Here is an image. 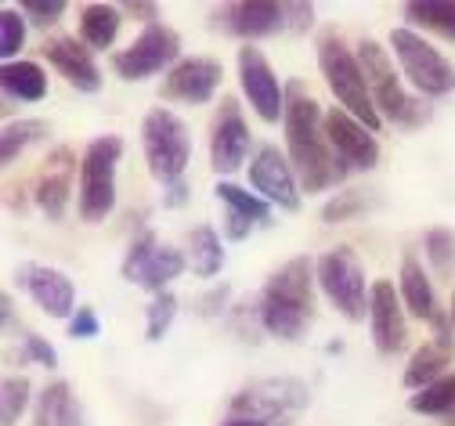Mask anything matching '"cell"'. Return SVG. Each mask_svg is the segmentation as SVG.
<instances>
[{"label":"cell","mask_w":455,"mask_h":426,"mask_svg":"<svg viewBox=\"0 0 455 426\" xmlns=\"http://www.w3.org/2000/svg\"><path fill=\"white\" fill-rule=\"evenodd\" d=\"M390 47H394V58L397 66H402V73L409 76V84L427 94V98H441V94H451L455 91V66L448 62V58L427 44L416 29L402 26L390 33Z\"/></svg>","instance_id":"8"},{"label":"cell","mask_w":455,"mask_h":426,"mask_svg":"<svg viewBox=\"0 0 455 426\" xmlns=\"http://www.w3.org/2000/svg\"><path fill=\"white\" fill-rule=\"evenodd\" d=\"M188 203V185L185 181H174V185H166V196H163V206H185Z\"/></svg>","instance_id":"44"},{"label":"cell","mask_w":455,"mask_h":426,"mask_svg":"<svg viewBox=\"0 0 455 426\" xmlns=\"http://www.w3.org/2000/svg\"><path fill=\"white\" fill-rule=\"evenodd\" d=\"M188 268L199 278H213L224 268V246H220V235L210 224H199L188 231Z\"/></svg>","instance_id":"26"},{"label":"cell","mask_w":455,"mask_h":426,"mask_svg":"<svg viewBox=\"0 0 455 426\" xmlns=\"http://www.w3.org/2000/svg\"><path fill=\"white\" fill-rule=\"evenodd\" d=\"M19 289L29 293V300L51 318H73L76 311V289L73 278L59 268H44V264H19L15 271Z\"/></svg>","instance_id":"15"},{"label":"cell","mask_w":455,"mask_h":426,"mask_svg":"<svg viewBox=\"0 0 455 426\" xmlns=\"http://www.w3.org/2000/svg\"><path fill=\"white\" fill-rule=\"evenodd\" d=\"M325 134L332 152L344 159L347 170H376L379 163V141L372 138V131L344 109H329L325 112Z\"/></svg>","instance_id":"17"},{"label":"cell","mask_w":455,"mask_h":426,"mask_svg":"<svg viewBox=\"0 0 455 426\" xmlns=\"http://www.w3.org/2000/svg\"><path fill=\"white\" fill-rule=\"evenodd\" d=\"M4 326H12V296H4Z\"/></svg>","instance_id":"46"},{"label":"cell","mask_w":455,"mask_h":426,"mask_svg":"<svg viewBox=\"0 0 455 426\" xmlns=\"http://www.w3.org/2000/svg\"><path fill=\"white\" fill-rule=\"evenodd\" d=\"M174 318H178V296L174 293H159L152 303H148V326H145V340L148 343H159L166 333H170V326H174Z\"/></svg>","instance_id":"33"},{"label":"cell","mask_w":455,"mask_h":426,"mask_svg":"<svg viewBox=\"0 0 455 426\" xmlns=\"http://www.w3.org/2000/svg\"><path fill=\"white\" fill-rule=\"evenodd\" d=\"M22 44H26V15L15 8H4L0 12V54H4V62H15Z\"/></svg>","instance_id":"35"},{"label":"cell","mask_w":455,"mask_h":426,"mask_svg":"<svg viewBox=\"0 0 455 426\" xmlns=\"http://www.w3.org/2000/svg\"><path fill=\"white\" fill-rule=\"evenodd\" d=\"M250 185L264 203L286 213H297L304 206V189L297 181V170L290 156H282L275 145H260L257 156L250 159Z\"/></svg>","instance_id":"12"},{"label":"cell","mask_w":455,"mask_h":426,"mask_svg":"<svg viewBox=\"0 0 455 426\" xmlns=\"http://www.w3.org/2000/svg\"><path fill=\"white\" fill-rule=\"evenodd\" d=\"M224 80V69L213 58H181V62L166 73L159 94L163 101H185V105H206Z\"/></svg>","instance_id":"18"},{"label":"cell","mask_w":455,"mask_h":426,"mask_svg":"<svg viewBox=\"0 0 455 426\" xmlns=\"http://www.w3.org/2000/svg\"><path fill=\"white\" fill-rule=\"evenodd\" d=\"M246 156H250V127L243 119V109L235 98H224L210 134V163L217 173H235L243 170Z\"/></svg>","instance_id":"16"},{"label":"cell","mask_w":455,"mask_h":426,"mask_svg":"<svg viewBox=\"0 0 455 426\" xmlns=\"http://www.w3.org/2000/svg\"><path fill=\"white\" fill-rule=\"evenodd\" d=\"M33 426H84V408L66 380H54L36 394Z\"/></svg>","instance_id":"21"},{"label":"cell","mask_w":455,"mask_h":426,"mask_svg":"<svg viewBox=\"0 0 455 426\" xmlns=\"http://www.w3.org/2000/svg\"><path fill=\"white\" fill-rule=\"evenodd\" d=\"M235 62H239V87L250 98L253 112L264 119V124H278V119H286V87H282V80L275 76L264 51L246 44V47H239Z\"/></svg>","instance_id":"13"},{"label":"cell","mask_w":455,"mask_h":426,"mask_svg":"<svg viewBox=\"0 0 455 426\" xmlns=\"http://www.w3.org/2000/svg\"><path fill=\"white\" fill-rule=\"evenodd\" d=\"M0 87L8 101H44L47 98V73L36 62H4L0 66Z\"/></svg>","instance_id":"24"},{"label":"cell","mask_w":455,"mask_h":426,"mask_svg":"<svg viewBox=\"0 0 455 426\" xmlns=\"http://www.w3.org/2000/svg\"><path fill=\"white\" fill-rule=\"evenodd\" d=\"M318 69H322L329 91L336 94L339 109L351 112L358 124H365L376 134L383 127V116H379V109L369 94V80L362 73V62H358V54L344 44V36L332 33V29H325L318 36Z\"/></svg>","instance_id":"3"},{"label":"cell","mask_w":455,"mask_h":426,"mask_svg":"<svg viewBox=\"0 0 455 426\" xmlns=\"http://www.w3.org/2000/svg\"><path fill=\"white\" fill-rule=\"evenodd\" d=\"M311 401L307 383L293 380V376H278V380H257L250 387H243L232 398V415H246V419H260L267 426H286L293 422Z\"/></svg>","instance_id":"9"},{"label":"cell","mask_w":455,"mask_h":426,"mask_svg":"<svg viewBox=\"0 0 455 426\" xmlns=\"http://www.w3.org/2000/svg\"><path fill=\"white\" fill-rule=\"evenodd\" d=\"M44 58L76 91H84V94L101 91V69L94 62V51L84 40H76V36H51V40H44Z\"/></svg>","instance_id":"20"},{"label":"cell","mask_w":455,"mask_h":426,"mask_svg":"<svg viewBox=\"0 0 455 426\" xmlns=\"http://www.w3.org/2000/svg\"><path fill=\"white\" fill-rule=\"evenodd\" d=\"M427 261L441 275H448V268L455 264V235L448 228H430L427 231Z\"/></svg>","instance_id":"36"},{"label":"cell","mask_w":455,"mask_h":426,"mask_svg":"<svg viewBox=\"0 0 455 426\" xmlns=\"http://www.w3.org/2000/svg\"><path fill=\"white\" fill-rule=\"evenodd\" d=\"M19 361H36V365H44V369H54V365H59V350H54L44 336L26 333V336H22V354H19Z\"/></svg>","instance_id":"38"},{"label":"cell","mask_w":455,"mask_h":426,"mask_svg":"<svg viewBox=\"0 0 455 426\" xmlns=\"http://www.w3.org/2000/svg\"><path fill=\"white\" fill-rule=\"evenodd\" d=\"M19 12L26 15V22L47 29V26H54V22L66 15V0H22Z\"/></svg>","instance_id":"37"},{"label":"cell","mask_w":455,"mask_h":426,"mask_svg":"<svg viewBox=\"0 0 455 426\" xmlns=\"http://www.w3.org/2000/svg\"><path fill=\"white\" fill-rule=\"evenodd\" d=\"M124 156L120 134H101L87 145L80 159V217L87 224H101L116 206V163Z\"/></svg>","instance_id":"6"},{"label":"cell","mask_w":455,"mask_h":426,"mask_svg":"<svg viewBox=\"0 0 455 426\" xmlns=\"http://www.w3.org/2000/svg\"><path fill=\"white\" fill-rule=\"evenodd\" d=\"M315 268L318 264L311 257H293L264 282L257 318L267 336L286 340V343L304 340L311 315H315V282H318Z\"/></svg>","instance_id":"2"},{"label":"cell","mask_w":455,"mask_h":426,"mask_svg":"<svg viewBox=\"0 0 455 426\" xmlns=\"http://www.w3.org/2000/svg\"><path fill=\"white\" fill-rule=\"evenodd\" d=\"M29 380L26 376H8L4 380V387H0V419H4V426H15L19 422V415L26 412V405H29Z\"/></svg>","instance_id":"34"},{"label":"cell","mask_w":455,"mask_h":426,"mask_svg":"<svg viewBox=\"0 0 455 426\" xmlns=\"http://www.w3.org/2000/svg\"><path fill=\"white\" fill-rule=\"evenodd\" d=\"M311 26H315V8L311 4H300V0L286 4V29L290 33H307Z\"/></svg>","instance_id":"40"},{"label":"cell","mask_w":455,"mask_h":426,"mask_svg":"<svg viewBox=\"0 0 455 426\" xmlns=\"http://www.w3.org/2000/svg\"><path fill=\"white\" fill-rule=\"evenodd\" d=\"M220 426H267V422H260V419H246V415H228Z\"/></svg>","instance_id":"45"},{"label":"cell","mask_w":455,"mask_h":426,"mask_svg":"<svg viewBox=\"0 0 455 426\" xmlns=\"http://www.w3.org/2000/svg\"><path fill=\"white\" fill-rule=\"evenodd\" d=\"M69 192H73V159L62 170H47L44 181L36 185V206L44 210L47 221H62L66 217Z\"/></svg>","instance_id":"27"},{"label":"cell","mask_w":455,"mask_h":426,"mask_svg":"<svg viewBox=\"0 0 455 426\" xmlns=\"http://www.w3.org/2000/svg\"><path fill=\"white\" fill-rule=\"evenodd\" d=\"M451 358H455V350L451 347H441V343H423L416 354H412V361H409V369H405V387L409 390H427V387H434L437 380H444L448 376V365H451Z\"/></svg>","instance_id":"23"},{"label":"cell","mask_w":455,"mask_h":426,"mask_svg":"<svg viewBox=\"0 0 455 426\" xmlns=\"http://www.w3.org/2000/svg\"><path fill=\"white\" fill-rule=\"evenodd\" d=\"M250 231H253V221H246V217H239V213H232V210L224 213V235L232 238V242H243Z\"/></svg>","instance_id":"42"},{"label":"cell","mask_w":455,"mask_h":426,"mask_svg":"<svg viewBox=\"0 0 455 426\" xmlns=\"http://www.w3.org/2000/svg\"><path fill=\"white\" fill-rule=\"evenodd\" d=\"M101 333V322L94 315V308H76V315L69 318V336L76 340H94Z\"/></svg>","instance_id":"39"},{"label":"cell","mask_w":455,"mask_h":426,"mask_svg":"<svg viewBox=\"0 0 455 426\" xmlns=\"http://www.w3.org/2000/svg\"><path fill=\"white\" fill-rule=\"evenodd\" d=\"M141 149H145L148 173L163 181V185L181 181L185 166L192 163V134L185 127V119L163 105L148 109L141 119Z\"/></svg>","instance_id":"5"},{"label":"cell","mask_w":455,"mask_h":426,"mask_svg":"<svg viewBox=\"0 0 455 426\" xmlns=\"http://www.w3.org/2000/svg\"><path fill=\"white\" fill-rule=\"evenodd\" d=\"M178 62H181V36L166 22L145 26L131 47L112 54V69H116V76L127 84H141L148 76H159L163 69L170 73Z\"/></svg>","instance_id":"10"},{"label":"cell","mask_w":455,"mask_h":426,"mask_svg":"<svg viewBox=\"0 0 455 426\" xmlns=\"http://www.w3.org/2000/svg\"><path fill=\"white\" fill-rule=\"evenodd\" d=\"M444 419H448V426H455V412H451V415H444Z\"/></svg>","instance_id":"48"},{"label":"cell","mask_w":455,"mask_h":426,"mask_svg":"<svg viewBox=\"0 0 455 426\" xmlns=\"http://www.w3.org/2000/svg\"><path fill=\"white\" fill-rule=\"evenodd\" d=\"M372 206H376V199H372L369 192L347 189V192H336V196L322 206V221H325V224H347V221L362 217V213L372 210Z\"/></svg>","instance_id":"32"},{"label":"cell","mask_w":455,"mask_h":426,"mask_svg":"<svg viewBox=\"0 0 455 426\" xmlns=\"http://www.w3.org/2000/svg\"><path fill=\"white\" fill-rule=\"evenodd\" d=\"M124 15H134V19L148 22V26H156V19H159V4H145V0H131V4H124Z\"/></svg>","instance_id":"43"},{"label":"cell","mask_w":455,"mask_h":426,"mask_svg":"<svg viewBox=\"0 0 455 426\" xmlns=\"http://www.w3.org/2000/svg\"><path fill=\"white\" fill-rule=\"evenodd\" d=\"M448 315H451V326H455V293H451V311Z\"/></svg>","instance_id":"47"},{"label":"cell","mask_w":455,"mask_h":426,"mask_svg":"<svg viewBox=\"0 0 455 426\" xmlns=\"http://www.w3.org/2000/svg\"><path fill=\"white\" fill-rule=\"evenodd\" d=\"M44 138H47L44 119H19V124H8L4 134H0V159H4V166H12L29 145H36Z\"/></svg>","instance_id":"30"},{"label":"cell","mask_w":455,"mask_h":426,"mask_svg":"<svg viewBox=\"0 0 455 426\" xmlns=\"http://www.w3.org/2000/svg\"><path fill=\"white\" fill-rule=\"evenodd\" d=\"M397 293H402V303L405 311L419 322H434L437 318V296H434V285H430V275L423 271V264L416 257H405L402 264V275H397Z\"/></svg>","instance_id":"22"},{"label":"cell","mask_w":455,"mask_h":426,"mask_svg":"<svg viewBox=\"0 0 455 426\" xmlns=\"http://www.w3.org/2000/svg\"><path fill=\"white\" fill-rule=\"evenodd\" d=\"M224 303H228V285H217V289H210L206 296H199V315L213 318V315L224 311Z\"/></svg>","instance_id":"41"},{"label":"cell","mask_w":455,"mask_h":426,"mask_svg":"<svg viewBox=\"0 0 455 426\" xmlns=\"http://www.w3.org/2000/svg\"><path fill=\"white\" fill-rule=\"evenodd\" d=\"M188 268V257L174 246H163V242L152 235V231H141L134 242H131V250L124 257V278L148 289V293H166V285L174 282L181 271Z\"/></svg>","instance_id":"11"},{"label":"cell","mask_w":455,"mask_h":426,"mask_svg":"<svg viewBox=\"0 0 455 426\" xmlns=\"http://www.w3.org/2000/svg\"><path fill=\"white\" fill-rule=\"evenodd\" d=\"M369 326H372V343L383 358H394L409 347V318L402 293L394 289L390 278H376L369 293Z\"/></svg>","instance_id":"14"},{"label":"cell","mask_w":455,"mask_h":426,"mask_svg":"<svg viewBox=\"0 0 455 426\" xmlns=\"http://www.w3.org/2000/svg\"><path fill=\"white\" fill-rule=\"evenodd\" d=\"M120 26H124V8L116 4H87L80 12V40L91 51L112 47V40L120 36Z\"/></svg>","instance_id":"25"},{"label":"cell","mask_w":455,"mask_h":426,"mask_svg":"<svg viewBox=\"0 0 455 426\" xmlns=\"http://www.w3.org/2000/svg\"><path fill=\"white\" fill-rule=\"evenodd\" d=\"M405 19L455 44V0H409Z\"/></svg>","instance_id":"28"},{"label":"cell","mask_w":455,"mask_h":426,"mask_svg":"<svg viewBox=\"0 0 455 426\" xmlns=\"http://www.w3.org/2000/svg\"><path fill=\"white\" fill-rule=\"evenodd\" d=\"M358 62H362V73L369 80V94H372V101H376V109H379L383 119H390V124H397V127H409V131L427 124L430 112L423 109V101H416L402 87L387 47H379L372 36H365L358 44Z\"/></svg>","instance_id":"4"},{"label":"cell","mask_w":455,"mask_h":426,"mask_svg":"<svg viewBox=\"0 0 455 426\" xmlns=\"http://www.w3.org/2000/svg\"><path fill=\"white\" fill-rule=\"evenodd\" d=\"M213 196H217L228 210H232V213H239V217H246V221H253V224H267V217H271V203H264L260 196H253V192L232 185V181H217Z\"/></svg>","instance_id":"29"},{"label":"cell","mask_w":455,"mask_h":426,"mask_svg":"<svg viewBox=\"0 0 455 426\" xmlns=\"http://www.w3.org/2000/svg\"><path fill=\"white\" fill-rule=\"evenodd\" d=\"M318 285L329 296L332 308L347 322H365L369 315V293L372 285L365 282V268L351 246H332L329 253L318 257Z\"/></svg>","instance_id":"7"},{"label":"cell","mask_w":455,"mask_h":426,"mask_svg":"<svg viewBox=\"0 0 455 426\" xmlns=\"http://www.w3.org/2000/svg\"><path fill=\"white\" fill-rule=\"evenodd\" d=\"M409 408L419 412V415H451L455 412V373H448L444 380H437L434 387L419 390L409 398Z\"/></svg>","instance_id":"31"},{"label":"cell","mask_w":455,"mask_h":426,"mask_svg":"<svg viewBox=\"0 0 455 426\" xmlns=\"http://www.w3.org/2000/svg\"><path fill=\"white\" fill-rule=\"evenodd\" d=\"M217 26L243 40H260L286 29V4H271V0H239V4H224L213 12Z\"/></svg>","instance_id":"19"},{"label":"cell","mask_w":455,"mask_h":426,"mask_svg":"<svg viewBox=\"0 0 455 426\" xmlns=\"http://www.w3.org/2000/svg\"><path fill=\"white\" fill-rule=\"evenodd\" d=\"M286 149H290V163L297 170L300 189L311 192H325L336 189L339 181H347V166L329 145L325 134V112L318 109V101L304 91L300 80L286 84Z\"/></svg>","instance_id":"1"}]
</instances>
